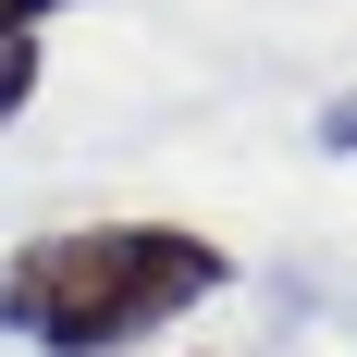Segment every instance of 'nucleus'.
Returning <instances> with one entry per match:
<instances>
[{
    "mask_svg": "<svg viewBox=\"0 0 357 357\" xmlns=\"http://www.w3.org/2000/svg\"><path fill=\"white\" fill-rule=\"evenodd\" d=\"M37 99V37H0V123Z\"/></svg>",
    "mask_w": 357,
    "mask_h": 357,
    "instance_id": "f03ea898",
    "label": "nucleus"
},
{
    "mask_svg": "<svg viewBox=\"0 0 357 357\" xmlns=\"http://www.w3.org/2000/svg\"><path fill=\"white\" fill-rule=\"evenodd\" d=\"M222 284H234V259L185 222H74L37 247H0V333L50 357H123L160 321L210 308Z\"/></svg>",
    "mask_w": 357,
    "mask_h": 357,
    "instance_id": "f257e3e1",
    "label": "nucleus"
},
{
    "mask_svg": "<svg viewBox=\"0 0 357 357\" xmlns=\"http://www.w3.org/2000/svg\"><path fill=\"white\" fill-rule=\"evenodd\" d=\"M321 148H357V86H345V99L321 111Z\"/></svg>",
    "mask_w": 357,
    "mask_h": 357,
    "instance_id": "20e7f679",
    "label": "nucleus"
},
{
    "mask_svg": "<svg viewBox=\"0 0 357 357\" xmlns=\"http://www.w3.org/2000/svg\"><path fill=\"white\" fill-rule=\"evenodd\" d=\"M50 13H62V0H0V37H37Z\"/></svg>",
    "mask_w": 357,
    "mask_h": 357,
    "instance_id": "7ed1b4c3",
    "label": "nucleus"
}]
</instances>
